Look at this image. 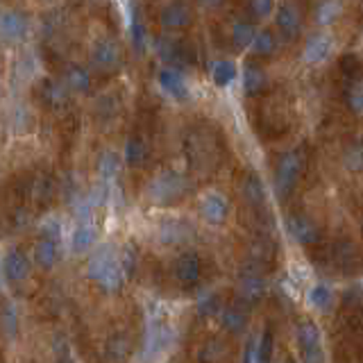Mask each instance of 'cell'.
<instances>
[{
  "mask_svg": "<svg viewBox=\"0 0 363 363\" xmlns=\"http://www.w3.org/2000/svg\"><path fill=\"white\" fill-rule=\"evenodd\" d=\"M123 275H125L123 263L116 259V254L107 250V247L98 250L89 261V277L96 279L105 291H118L123 284Z\"/></svg>",
  "mask_w": 363,
  "mask_h": 363,
  "instance_id": "6da1fadb",
  "label": "cell"
},
{
  "mask_svg": "<svg viewBox=\"0 0 363 363\" xmlns=\"http://www.w3.org/2000/svg\"><path fill=\"white\" fill-rule=\"evenodd\" d=\"M186 179L182 175H175V172H166V175L157 177L150 186V197L157 204H172L175 200H179L182 195L186 193Z\"/></svg>",
  "mask_w": 363,
  "mask_h": 363,
  "instance_id": "7a4b0ae2",
  "label": "cell"
},
{
  "mask_svg": "<svg viewBox=\"0 0 363 363\" xmlns=\"http://www.w3.org/2000/svg\"><path fill=\"white\" fill-rule=\"evenodd\" d=\"M298 345L304 363H323V341H320V329L313 323H300L298 327Z\"/></svg>",
  "mask_w": 363,
  "mask_h": 363,
  "instance_id": "3957f363",
  "label": "cell"
},
{
  "mask_svg": "<svg viewBox=\"0 0 363 363\" xmlns=\"http://www.w3.org/2000/svg\"><path fill=\"white\" fill-rule=\"evenodd\" d=\"M200 211H202V218L207 222L220 225L229 213V202H227V197L220 193H207L200 202Z\"/></svg>",
  "mask_w": 363,
  "mask_h": 363,
  "instance_id": "277c9868",
  "label": "cell"
},
{
  "mask_svg": "<svg viewBox=\"0 0 363 363\" xmlns=\"http://www.w3.org/2000/svg\"><path fill=\"white\" fill-rule=\"evenodd\" d=\"M0 268H3L5 277L10 279V282H23V279H28V275H30V261L21 250L7 252Z\"/></svg>",
  "mask_w": 363,
  "mask_h": 363,
  "instance_id": "5b68a950",
  "label": "cell"
},
{
  "mask_svg": "<svg viewBox=\"0 0 363 363\" xmlns=\"http://www.w3.org/2000/svg\"><path fill=\"white\" fill-rule=\"evenodd\" d=\"M170 341V327L159 320H152L148 325V341H145V357H157L166 350V345Z\"/></svg>",
  "mask_w": 363,
  "mask_h": 363,
  "instance_id": "8992f818",
  "label": "cell"
},
{
  "mask_svg": "<svg viewBox=\"0 0 363 363\" xmlns=\"http://www.w3.org/2000/svg\"><path fill=\"white\" fill-rule=\"evenodd\" d=\"M175 277L179 279L184 286H191L200 279V259L195 254H182V257L175 261Z\"/></svg>",
  "mask_w": 363,
  "mask_h": 363,
  "instance_id": "52a82bcc",
  "label": "cell"
},
{
  "mask_svg": "<svg viewBox=\"0 0 363 363\" xmlns=\"http://www.w3.org/2000/svg\"><path fill=\"white\" fill-rule=\"evenodd\" d=\"M218 320L222 329H227L229 334H241L247 327V311L241 307H225L218 309Z\"/></svg>",
  "mask_w": 363,
  "mask_h": 363,
  "instance_id": "ba28073f",
  "label": "cell"
},
{
  "mask_svg": "<svg viewBox=\"0 0 363 363\" xmlns=\"http://www.w3.org/2000/svg\"><path fill=\"white\" fill-rule=\"evenodd\" d=\"M94 64L98 66V69H103V71H112L114 66L118 64L121 60V53H118V48L112 44V41H100L96 48H94Z\"/></svg>",
  "mask_w": 363,
  "mask_h": 363,
  "instance_id": "9c48e42d",
  "label": "cell"
},
{
  "mask_svg": "<svg viewBox=\"0 0 363 363\" xmlns=\"http://www.w3.org/2000/svg\"><path fill=\"white\" fill-rule=\"evenodd\" d=\"M263 291H266V282L257 272H250V275H243L241 284H238V295L245 302H257L261 300Z\"/></svg>",
  "mask_w": 363,
  "mask_h": 363,
  "instance_id": "30bf717a",
  "label": "cell"
},
{
  "mask_svg": "<svg viewBox=\"0 0 363 363\" xmlns=\"http://www.w3.org/2000/svg\"><path fill=\"white\" fill-rule=\"evenodd\" d=\"M130 350H132L130 336L127 334H114L109 341H107L105 354L112 363H125L130 357Z\"/></svg>",
  "mask_w": 363,
  "mask_h": 363,
  "instance_id": "8fae6325",
  "label": "cell"
},
{
  "mask_svg": "<svg viewBox=\"0 0 363 363\" xmlns=\"http://www.w3.org/2000/svg\"><path fill=\"white\" fill-rule=\"evenodd\" d=\"M288 232H291V236L298 243L318 241V229H316V225H313L309 218H302V216L291 218V220H288Z\"/></svg>",
  "mask_w": 363,
  "mask_h": 363,
  "instance_id": "7c38bea8",
  "label": "cell"
},
{
  "mask_svg": "<svg viewBox=\"0 0 363 363\" xmlns=\"http://www.w3.org/2000/svg\"><path fill=\"white\" fill-rule=\"evenodd\" d=\"M188 21H191V12H188V7L182 5V3H172L161 12V26L163 28L179 30V28H184Z\"/></svg>",
  "mask_w": 363,
  "mask_h": 363,
  "instance_id": "4fadbf2b",
  "label": "cell"
},
{
  "mask_svg": "<svg viewBox=\"0 0 363 363\" xmlns=\"http://www.w3.org/2000/svg\"><path fill=\"white\" fill-rule=\"evenodd\" d=\"M159 85L163 87L166 94H170L172 98H184L186 96V82L184 76L175 69H163L159 73Z\"/></svg>",
  "mask_w": 363,
  "mask_h": 363,
  "instance_id": "5bb4252c",
  "label": "cell"
},
{
  "mask_svg": "<svg viewBox=\"0 0 363 363\" xmlns=\"http://www.w3.org/2000/svg\"><path fill=\"white\" fill-rule=\"evenodd\" d=\"M307 304L316 311H329V307L334 304V293L332 288L325 284H316L307 291Z\"/></svg>",
  "mask_w": 363,
  "mask_h": 363,
  "instance_id": "9a60e30c",
  "label": "cell"
},
{
  "mask_svg": "<svg viewBox=\"0 0 363 363\" xmlns=\"http://www.w3.org/2000/svg\"><path fill=\"white\" fill-rule=\"evenodd\" d=\"M298 159L295 157H286V159L279 163V170H277V186H279V191L286 193L288 188H293L295 184V177H298Z\"/></svg>",
  "mask_w": 363,
  "mask_h": 363,
  "instance_id": "2e32d148",
  "label": "cell"
},
{
  "mask_svg": "<svg viewBox=\"0 0 363 363\" xmlns=\"http://www.w3.org/2000/svg\"><path fill=\"white\" fill-rule=\"evenodd\" d=\"M277 28L286 32V35H293L295 30L300 28V14H298V7H293L291 3L282 5L277 10Z\"/></svg>",
  "mask_w": 363,
  "mask_h": 363,
  "instance_id": "e0dca14e",
  "label": "cell"
},
{
  "mask_svg": "<svg viewBox=\"0 0 363 363\" xmlns=\"http://www.w3.org/2000/svg\"><path fill=\"white\" fill-rule=\"evenodd\" d=\"M96 243V229L87 225V222H82L80 227H76V232H73V238H71V247L73 252H87L91 250Z\"/></svg>",
  "mask_w": 363,
  "mask_h": 363,
  "instance_id": "ac0fdd59",
  "label": "cell"
},
{
  "mask_svg": "<svg viewBox=\"0 0 363 363\" xmlns=\"http://www.w3.org/2000/svg\"><path fill=\"white\" fill-rule=\"evenodd\" d=\"M35 259L41 268H53L57 263V243L53 238H41L35 247Z\"/></svg>",
  "mask_w": 363,
  "mask_h": 363,
  "instance_id": "d6986e66",
  "label": "cell"
},
{
  "mask_svg": "<svg viewBox=\"0 0 363 363\" xmlns=\"http://www.w3.org/2000/svg\"><path fill=\"white\" fill-rule=\"evenodd\" d=\"M332 53V39L325 35L311 37L309 46H307V60L309 62H323Z\"/></svg>",
  "mask_w": 363,
  "mask_h": 363,
  "instance_id": "ffe728a7",
  "label": "cell"
},
{
  "mask_svg": "<svg viewBox=\"0 0 363 363\" xmlns=\"http://www.w3.org/2000/svg\"><path fill=\"white\" fill-rule=\"evenodd\" d=\"M26 30V21L19 14H3L0 16V37L5 39H19Z\"/></svg>",
  "mask_w": 363,
  "mask_h": 363,
  "instance_id": "44dd1931",
  "label": "cell"
},
{
  "mask_svg": "<svg viewBox=\"0 0 363 363\" xmlns=\"http://www.w3.org/2000/svg\"><path fill=\"white\" fill-rule=\"evenodd\" d=\"M250 46H252V51L257 55H270V53H275L277 39H275V35H272L270 30H259V32H254Z\"/></svg>",
  "mask_w": 363,
  "mask_h": 363,
  "instance_id": "7402d4cb",
  "label": "cell"
},
{
  "mask_svg": "<svg viewBox=\"0 0 363 363\" xmlns=\"http://www.w3.org/2000/svg\"><path fill=\"white\" fill-rule=\"evenodd\" d=\"M186 234H188V229L177 220H168L161 225V241L163 243H179V241H184Z\"/></svg>",
  "mask_w": 363,
  "mask_h": 363,
  "instance_id": "603a6c76",
  "label": "cell"
},
{
  "mask_svg": "<svg viewBox=\"0 0 363 363\" xmlns=\"http://www.w3.org/2000/svg\"><path fill=\"white\" fill-rule=\"evenodd\" d=\"M236 78H238V71L232 62H220V64H216V69H213V82H216L218 87L232 85Z\"/></svg>",
  "mask_w": 363,
  "mask_h": 363,
  "instance_id": "cb8c5ba5",
  "label": "cell"
},
{
  "mask_svg": "<svg viewBox=\"0 0 363 363\" xmlns=\"http://www.w3.org/2000/svg\"><path fill=\"white\" fill-rule=\"evenodd\" d=\"M16 329H19V316H16L12 304H7V307L0 311V332H3L7 338H14Z\"/></svg>",
  "mask_w": 363,
  "mask_h": 363,
  "instance_id": "d4e9b609",
  "label": "cell"
},
{
  "mask_svg": "<svg viewBox=\"0 0 363 363\" xmlns=\"http://www.w3.org/2000/svg\"><path fill=\"white\" fill-rule=\"evenodd\" d=\"M145 152H148L145 145L139 141V139H132L125 148V159H127V163H132V166H139V163L145 159Z\"/></svg>",
  "mask_w": 363,
  "mask_h": 363,
  "instance_id": "484cf974",
  "label": "cell"
},
{
  "mask_svg": "<svg viewBox=\"0 0 363 363\" xmlns=\"http://www.w3.org/2000/svg\"><path fill=\"white\" fill-rule=\"evenodd\" d=\"M243 193H245V197L250 202H263V195H266V191H263V184H261V179H257V177H250L245 182V188H243Z\"/></svg>",
  "mask_w": 363,
  "mask_h": 363,
  "instance_id": "4316f807",
  "label": "cell"
},
{
  "mask_svg": "<svg viewBox=\"0 0 363 363\" xmlns=\"http://www.w3.org/2000/svg\"><path fill=\"white\" fill-rule=\"evenodd\" d=\"M263 82V76H261V71L257 69V66H245L243 69V87H245V91H257L259 89V85Z\"/></svg>",
  "mask_w": 363,
  "mask_h": 363,
  "instance_id": "83f0119b",
  "label": "cell"
},
{
  "mask_svg": "<svg viewBox=\"0 0 363 363\" xmlns=\"http://www.w3.org/2000/svg\"><path fill=\"white\" fill-rule=\"evenodd\" d=\"M220 354H225V345L220 341H209L200 352V361L202 363H213L220 359Z\"/></svg>",
  "mask_w": 363,
  "mask_h": 363,
  "instance_id": "f1b7e54d",
  "label": "cell"
},
{
  "mask_svg": "<svg viewBox=\"0 0 363 363\" xmlns=\"http://www.w3.org/2000/svg\"><path fill=\"white\" fill-rule=\"evenodd\" d=\"M270 352H272V338H270V334H263L261 343L254 348V363H268Z\"/></svg>",
  "mask_w": 363,
  "mask_h": 363,
  "instance_id": "f546056e",
  "label": "cell"
},
{
  "mask_svg": "<svg viewBox=\"0 0 363 363\" xmlns=\"http://www.w3.org/2000/svg\"><path fill=\"white\" fill-rule=\"evenodd\" d=\"M69 85L73 89H80V91H87L89 87V73L85 69H80V66H76V69H71L69 73Z\"/></svg>",
  "mask_w": 363,
  "mask_h": 363,
  "instance_id": "4dcf8cb0",
  "label": "cell"
},
{
  "mask_svg": "<svg viewBox=\"0 0 363 363\" xmlns=\"http://www.w3.org/2000/svg\"><path fill=\"white\" fill-rule=\"evenodd\" d=\"M254 37V28L250 26V23H238V26L234 28V41L238 46H250V41Z\"/></svg>",
  "mask_w": 363,
  "mask_h": 363,
  "instance_id": "1f68e13d",
  "label": "cell"
},
{
  "mask_svg": "<svg viewBox=\"0 0 363 363\" xmlns=\"http://www.w3.org/2000/svg\"><path fill=\"white\" fill-rule=\"evenodd\" d=\"M250 7H252L254 14L263 19V16L272 14V7H275V3H272V0H250Z\"/></svg>",
  "mask_w": 363,
  "mask_h": 363,
  "instance_id": "d6a6232c",
  "label": "cell"
},
{
  "mask_svg": "<svg viewBox=\"0 0 363 363\" xmlns=\"http://www.w3.org/2000/svg\"><path fill=\"white\" fill-rule=\"evenodd\" d=\"M197 307H200V313H213V311H218V302H216V298H213L211 293H207L204 298H200V302H197Z\"/></svg>",
  "mask_w": 363,
  "mask_h": 363,
  "instance_id": "836d02e7",
  "label": "cell"
},
{
  "mask_svg": "<svg viewBox=\"0 0 363 363\" xmlns=\"http://www.w3.org/2000/svg\"><path fill=\"white\" fill-rule=\"evenodd\" d=\"M202 3H204V5H218L220 0H202Z\"/></svg>",
  "mask_w": 363,
  "mask_h": 363,
  "instance_id": "e575fe53",
  "label": "cell"
},
{
  "mask_svg": "<svg viewBox=\"0 0 363 363\" xmlns=\"http://www.w3.org/2000/svg\"><path fill=\"white\" fill-rule=\"evenodd\" d=\"M57 363H73V361H71L69 357H66V359H62V361H57Z\"/></svg>",
  "mask_w": 363,
  "mask_h": 363,
  "instance_id": "d590c367",
  "label": "cell"
},
{
  "mask_svg": "<svg viewBox=\"0 0 363 363\" xmlns=\"http://www.w3.org/2000/svg\"><path fill=\"white\" fill-rule=\"evenodd\" d=\"M0 277H3V268H0Z\"/></svg>",
  "mask_w": 363,
  "mask_h": 363,
  "instance_id": "8d00e7d4",
  "label": "cell"
}]
</instances>
